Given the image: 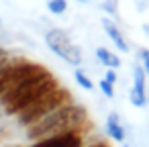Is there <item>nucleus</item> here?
Returning <instances> with one entry per match:
<instances>
[{
	"mask_svg": "<svg viewBox=\"0 0 149 147\" xmlns=\"http://www.w3.org/2000/svg\"><path fill=\"white\" fill-rule=\"evenodd\" d=\"M57 86H59V82L53 78V74L41 65L37 72L29 74L27 78L17 82L13 88H8L0 98V104H2L4 112L8 116H17L19 112H23L27 106L35 104L39 98H43Z\"/></svg>",
	"mask_w": 149,
	"mask_h": 147,
	"instance_id": "obj_1",
	"label": "nucleus"
},
{
	"mask_svg": "<svg viewBox=\"0 0 149 147\" xmlns=\"http://www.w3.org/2000/svg\"><path fill=\"white\" fill-rule=\"evenodd\" d=\"M88 125V112L82 104H63L57 110L49 112L47 116H43L41 121L33 123L31 127H27V137L31 141H39L51 135H59V133H68V131H84Z\"/></svg>",
	"mask_w": 149,
	"mask_h": 147,
	"instance_id": "obj_2",
	"label": "nucleus"
},
{
	"mask_svg": "<svg viewBox=\"0 0 149 147\" xmlns=\"http://www.w3.org/2000/svg\"><path fill=\"white\" fill-rule=\"evenodd\" d=\"M70 102H72V94H70V90L57 86L55 90H51L49 94H45L43 98H39L35 104L27 106L23 112H19V114H17V121H19L21 127H31L33 123L41 121V118L47 116L49 112H53V110H57L59 106L70 104Z\"/></svg>",
	"mask_w": 149,
	"mask_h": 147,
	"instance_id": "obj_3",
	"label": "nucleus"
},
{
	"mask_svg": "<svg viewBox=\"0 0 149 147\" xmlns=\"http://www.w3.org/2000/svg\"><path fill=\"white\" fill-rule=\"evenodd\" d=\"M45 43H47V47H49L57 57H61L65 63H70V65H80V63H82V51H80V47L70 39V35H68L65 31H61V29H49V31L45 33Z\"/></svg>",
	"mask_w": 149,
	"mask_h": 147,
	"instance_id": "obj_4",
	"label": "nucleus"
},
{
	"mask_svg": "<svg viewBox=\"0 0 149 147\" xmlns=\"http://www.w3.org/2000/svg\"><path fill=\"white\" fill-rule=\"evenodd\" d=\"M39 68H41L39 63H33V61H27V59H13L2 72H0V98H2V94L8 88H13L17 82H21L29 74L37 72Z\"/></svg>",
	"mask_w": 149,
	"mask_h": 147,
	"instance_id": "obj_5",
	"label": "nucleus"
},
{
	"mask_svg": "<svg viewBox=\"0 0 149 147\" xmlns=\"http://www.w3.org/2000/svg\"><path fill=\"white\" fill-rule=\"evenodd\" d=\"M82 145H84V131L80 129V131H68L39 139L29 147H82Z\"/></svg>",
	"mask_w": 149,
	"mask_h": 147,
	"instance_id": "obj_6",
	"label": "nucleus"
},
{
	"mask_svg": "<svg viewBox=\"0 0 149 147\" xmlns=\"http://www.w3.org/2000/svg\"><path fill=\"white\" fill-rule=\"evenodd\" d=\"M145 78H147L145 70H143L141 65H135V70H133V88H131L129 98H131V104H133V106H139V108L147 106V88H145Z\"/></svg>",
	"mask_w": 149,
	"mask_h": 147,
	"instance_id": "obj_7",
	"label": "nucleus"
},
{
	"mask_svg": "<svg viewBox=\"0 0 149 147\" xmlns=\"http://www.w3.org/2000/svg\"><path fill=\"white\" fill-rule=\"evenodd\" d=\"M102 27H104V33L110 37V41L116 45V49H120L123 53H127V51H129V45H127V41H125L120 29H118L110 19H102Z\"/></svg>",
	"mask_w": 149,
	"mask_h": 147,
	"instance_id": "obj_8",
	"label": "nucleus"
},
{
	"mask_svg": "<svg viewBox=\"0 0 149 147\" xmlns=\"http://www.w3.org/2000/svg\"><path fill=\"white\" fill-rule=\"evenodd\" d=\"M106 135L112 139V141H116V143H123L125 141V127L120 125V121H118V116L112 112V114H108V118H106Z\"/></svg>",
	"mask_w": 149,
	"mask_h": 147,
	"instance_id": "obj_9",
	"label": "nucleus"
},
{
	"mask_svg": "<svg viewBox=\"0 0 149 147\" xmlns=\"http://www.w3.org/2000/svg\"><path fill=\"white\" fill-rule=\"evenodd\" d=\"M96 57H98V61L104 63V68H108V70H116V68L120 65L118 55H114V53H112L110 49H106V47H98V49H96Z\"/></svg>",
	"mask_w": 149,
	"mask_h": 147,
	"instance_id": "obj_10",
	"label": "nucleus"
},
{
	"mask_svg": "<svg viewBox=\"0 0 149 147\" xmlns=\"http://www.w3.org/2000/svg\"><path fill=\"white\" fill-rule=\"evenodd\" d=\"M47 10L51 15H63L68 10V2L65 0H47Z\"/></svg>",
	"mask_w": 149,
	"mask_h": 147,
	"instance_id": "obj_11",
	"label": "nucleus"
},
{
	"mask_svg": "<svg viewBox=\"0 0 149 147\" xmlns=\"http://www.w3.org/2000/svg\"><path fill=\"white\" fill-rule=\"evenodd\" d=\"M74 78H76V82H78V86H80V88H84V90H92V88H94L92 80H90V78H88L82 70H76Z\"/></svg>",
	"mask_w": 149,
	"mask_h": 147,
	"instance_id": "obj_12",
	"label": "nucleus"
},
{
	"mask_svg": "<svg viewBox=\"0 0 149 147\" xmlns=\"http://www.w3.org/2000/svg\"><path fill=\"white\" fill-rule=\"evenodd\" d=\"M100 90H102V94H104L106 98H112V96H114V84L106 82L104 78L100 80Z\"/></svg>",
	"mask_w": 149,
	"mask_h": 147,
	"instance_id": "obj_13",
	"label": "nucleus"
},
{
	"mask_svg": "<svg viewBox=\"0 0 149 147\" xmlns=\"http://www.w3.org/2000/svg\"><path fill=\"white\" fill-rule=\"evenodd\" d=\"M10 61H13V57L8 55V51H6V49H0V72H2Z\"/></svg>",
	"mask_w": 149,
	"mask_h": 147,
	"instance_id": "obj_14",
	"label": "nucleus"
},
{
	"mask_svg": "<svg viewBox=\"0 0 149 147\" xmlns=\"http://www.w3.org/2000/svg\"><path fill=\"white\" fill-rule=\"evenodd\" d=\"M141 68L149 76V49H141Z\"/></svg>",
	"mask_w": 149,
	"mask_h": 147,
	"instance_id": "obj_15",
	"label": "nucleus"
},
{
	"mask_svg": "<svg viewBox=\"0 0 149 147\" xmlns=\"http://www.w3.org/2000/svg\"><path fill=\"white\" fill-rule=\"evenodd\" d=\"M104 80H106V82H110V84H114V82H116V72H114V70H106Z\"/></svg>",
	"mask_w": 149,
	"mask_h": 147,
	"instance_id": "obj_16",
	"label": "nucleus"
},
{
	"mask_svg": "<svg viewBox=\"0 0 149 147\" xmlns=\"http://www.w3.org/2000/svg\"><path fill=\"white\" fill-rule=\"evenodd\" d=\"M82 147H84V145H82ZM86 147H108V145H106V143H100V141H98V143H92V145H86Z\"/></svg>",
	"mask_w": 149,
	"mask_h": 147,
	"instance_id": "obj_17",
	"label": "nucleus"
},
{
	"mask_svg": "<svg viewBox=\"0 0 149 147\" xmlns=\"http://www.w3.org/2000/svg\"><path fill=\"white\" fill-rule=\"evenodd\" d=\"M6 135H8V133H6L4 129H0V141H4V139H6Z\"/></svg>",
	"mask_w": 149,
	"mask_h": 147,
	"instance_id": "obj_18",
	"label": "nucleus"
},
{
	"mask_svg": "<svg viewBox=\"0 0 149 147\" xmlns=\"http://www.w3.org/2000/svg\"><path fill=\"white\" fill-rule=\"evenodd\" d=\"M123 147H131V145H127V143H123Z\"/></svg>",
	"mask_w": 149,
	"mask_h": 147,
	"instance_id": "obj_19",
	"label": "nucleus"
},
{
	"mask_svg": "<svg viewBox=\"0 0 149 147\" xmlns=\"http://www.w3.org/2000/svg\"><path fill=\"white\" fill-rule=\"evenodd\" d=\"M80 2H86V0H80Z\"/></svg>",
	"mask_w": 149,
	"mask_h": 147,
	"instance_id": "obj_20",
	"label": "nucleus"
}]
</instances>
